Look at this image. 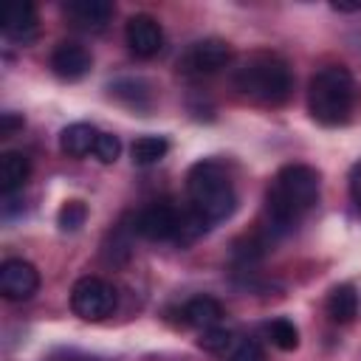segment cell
<instances>
[{"label": "cell", "mask_w": 361, "mask_h": 361, "mask_svg": "<svg viewBox=\"0 0 361 361\" xmlns=\"http://www.w3.org/2000/svg\"><path fill=\"white\" fill-rule=\"evenodd\" d=\"M90 65H93L90 51H87L85 45L73 42V39L59 42V45L54 48V54H51V68H54V73H56L59 79H65V82L82 79V76L90 71Z\"/></svg>", "instance_id": "cell-10"}, {"label": "cell", "mask_w": 361, "mask_h": 361, "mask_svg": "<svg viewBox=\"0 0 361 361\" xmlns=\"http://www.w3.org/2000/svg\"><path fill=\"white\" fill-rule=\"evenodd\" d=\"M118 152H121L118 135H113V133H99L96 147H93V155H96L102 164H113V161L118 158Z\"/></svg>", "instance_id": "cell-21"}, {"label": "cell", "mask_w": 361, "mask_h": 361, "mask_svg": "<svg viewBox=\"0 0 361 361\" xmlns=\"http://www.w3.org/2000/svg\"><path fill=\"white\" fill-rule=\"evenodd\" d=\"M124 39L138 59H152L164 48V28L149 14H133L124 25Z\"/></svg>", "instance_id": "cell-9"}, {"label": "cell", "mask_w": 361, "mask_h": 361, "mask_svg": "<svg viewBox=\"0 0 361 361\" xmlns=\"http://www.w3.org/2000/svg\"><path fill=\"white\" fill-rule=\"evenodd\" d=\"M85 220H87V206L82 200H65L56 214V223L62 231H76L85 226Z\"/></svg>", "instance_id": "cell-19"}, {"label": "cell", "mask_w": 361, "mask_h": 361, "mask_svg": "<svg viewBox=\"0 0 361 361\" xmlns=\"http://www.w3.org/2000/svg\"><path fill=\"white\" fill-rule=\"evenodd\" d=\"M186 192H189V209L206 226L231 217V212L237 209L234 183H231L228 172L223 169V164H217L212 158L197 161L189 169V175H186Z\"/></svg>", "instance_id": "cell-2"}, {"label": "cell", "mask_w": 361, "mask_h": 361, "mask_svg": "<svg viewBox=\"0 0 361 361\" xmlns=\"http://www.w3.org/2000/svg\"><path fill=\"white\" fill-rule=\"evenodd\" d=\"M28 175H31L28 155H23L17 149H8V152L0 155V192L3 195H11V192L23 189Z\"/></svg>", "instance_id": "cell-13"}, {"label": "cell", "mask_w": 361, "mask_h": 361, "mask_svg": "<svg viewBox=\"0 0 361 361\" xmlns=\"http://www.w3.org/2000/svg\"><path fill=\"white\" fill-rule=\"evenodd\" d=\"M39 288V271L20 257H11L0 265V293L8 302H25Z\"/></svg>", "instance_id": "cell-8"}, {"label": "cell", "mask_w": 361, "mask_h": 361, "mask_svg": "<svg viewBox=\"0 0 361 361\" xmlns=\"http://www.w3.org/2000/svg\"><path fill=\"white\" fill-rule=\"evenodd\" d=\"M319 200V172L307 164L282 166L265 189V212L274 228L296 226Z\"/></svg>", "instance_id": "cell-1"}, {"label": "cell", "mask_w": 361, "mask_h": 361, "mask_svg": "<svg viewBox=\"0 0 361 361\" xmlns=\"http://www.w3.org/2000/svg\"><path fill=\"white\" fill-rule=\"evenodd\" d=\"M51 361H56V358H51ZM62 361H96V358H85V355H68V358H62Z\"/></svg>", "instance_id": "cell-25"}, {"label": "cell", "mask_w": 361, "mask_h": 361, "mask_svg": "<svg viewBox=\"0 0 361 361\" xmlns=\"http://www.w3.org/2000/svg\"><path fill=\"white\" fill-rule=\"evenodd\" d=\"M25 118L20 113H0V138H11L17 130H23Z\"/></svg>", "instance_id": "cell-23"}, {"label": "cell", "mask_w": 361, "mask_h": 361, "mask_svg": "<svg viewBox=\"0 0 361 361\" xmlns=\"http://www.w3.org/2000/svg\"><path fill=\"white\" fill-rule=\"evenodd\" d=\"M355 102V79L344 65H327L313 73L307 85V110L313 121L338 127L350 118Z\"/></svg>", "instance_id": "cell-4"}, {"label": "cell", "mask_w": 361, "mask_h": 361, "mask_svg": "<svg viewBox=\"0 0 361 361\" xmlns=\"http://www.w3.org/2000/svg\"><path fill=\"white\" fill-rule=\"evenodd\" d=\"M350 195H353V203L358 206V212H361V161L353 166V172H350Z\"/></svg>", "instance_id": "cell-24"}, {"label": "cell", "mask_w": 361, "mask_h": 361, "mask_svg": "<svg viewBox=\"0 0 361 361\" xmlns=\"http://www.w3.org/2000/svg\"><path fill=\"white\" fill-rule=\"evenodd\" d=\"M71 310L85 322H102L116 310V288L102 276H82L71 288Z\"/></svg>", "instance_id": "cell-5"}, {"label": "cell", "mask_w": 361, "mask_h": 361, "mask_svg": "<svg viewBox=\"0 0 361 361\" xmlns=\"http://www.w3.org/2000/svg\"><path fill=\"white\" fill-rule=\"evenodd\" d=\"M96 138H99V130L87 121H76V124H68L59 135V149L71 158H85L87 152H93L96 147Z\"/></svg>", "instance_id": "cell-14"}, {"label": "cell", "mask_w": 361, "mask_h": 361, "mask_svg": "<svg viewBox=\"0 0 361 361\" xmlns=\"http://www.w3.org/2000/svg\"><path fill=\"white\" fill-rule=\"evenodd\" d=\"M234 51L226 39L220 37H206V39H197L186 48V54L178 59V71L183 73H195V76H203V73H217L220 68H226L231 62Z\"/></svg>", "instance_id": "cell-6"}, {"label": "cell", "mask_w": 361, "mask_h": 361, "mask_svg": "<svg viewBox=\"0 0 361 361\" xmlns=\"http://www.w3.org/2000/svg\"><path fill=\"white\" fill-rule=\"evenodd\" d=\"M3 34L14 42H28L37 34V8L28 0H14L8 3L3 14Z\"/></svg>", "instance_id": "cell-12"}, {"label": "cell", "mask_w": 361, "mask_h": 361, "mask_svg": "<svg viewBox=\"0 0 361 361\" xmlns=\"http://www.w3.org/2000/svg\"><path fill=\"white\" fill-rule=\"evenodd\" d=\"M228 341H231V333L226 327H209V330H200L197 347H203L206 353H223Z\"/></svg>", "instance_id": "cell-20"}, {"label": "cell", "mask_w": 361, "mask_h": 361, "mask_svg": "<svg viewBox=\"0 0 361 361\" xmlns=\"http://www.w3.org/2000/svg\"><path fill=\"white\" fill-rule=\"evenodd\" d=\"M265 333H268V338H271V344H274L276 350L290 353V350L299 347V330H296V324H293L290 319H285V316L271 319V322L265 324Z\"/></svg>", "instance_id": "cell-18"}, {"label": "cell", "mask_w": 361, "mask_h": 361, "mask_svg": "<svg viewBox=\"0 0 361 361\" xmlns=\"http://www.w3.org/2000/svg\"><path fill=\"white\" fill-rule=\"evenodd\" d=\"M169 149V141L161 138V135H141L133 141L130 147V155H133V164L138 166H149V164H158Z\"/></svg>", "instance_id": "cell-17"}, {"label": "cell", "mask_w": 361, "mask_h": 361, "mask_svg": "<svg viewBox=\"0 0 361 361\" xmlns=\"http://www.w3.org/2000/svg\"><path fill=\"white\" fill-rule=\"evenodd\" d=\"M358 313V293L353 285H336L327 296V316L336 324H350Z\"/></svg>", "instance_id": "cell-16"}, {"label": "cell", "mask_w": 361, "mask_h": 361, "mask_svg": "<svg viewBox=\"0 0 361 361\" xmlns=\"http://www.w3.org/2000/svg\"><path fill=\"white\" fill-rule=\"evenodd\" d=\"M228 361H265V353H262V347L257 341H243Z\"/></svg>", "instance_id": "cell-22"}, {"label": "cell", "mask_w": 361, "mask_h": 361, "mask_svg": "<svg viewBox=\"0 0 361 361\" xmlns=\"http://www.w3.org/2000/svg\"><path fill=\"white\" fill-rule=\"evenodd\" d=\"M234 87L257 104L276 107V104L288 102V96L293 90V76L282 56H276L271 51H257L237 68Z\"/></svg>", "instance_id": "cell-3"}, {"label": "cell", "mask_w": 361, "mask_h": 361, "mask_svg": "<svg viewBox=\"0 0 361 361\" xmlns=\"http://www.w3.org/2000/svg\"><path fill=\"white\" fill-rule=\"evenodd\" d=\"M180 217L183 212L172 203V200H155L147 209L138 212L135 217V231L152 243L161 240H178L180 234Z\"/></svg>", "instance_id": "cell-7"}, {"label": "cell", "mask_w": 361, "mask_h": 361, "mask_svg": "<svg viewBox=\"0 0 361 361\" xmlns=\"http://www.w3.org/2000/svg\"><path fill=\"white\" fill-rule=\"evenodd\" d=\"M220 319H223V305L214 296H195L183 305V322L189 327L209 330V327H217Z\"/></svg>", "instance_id": "cell-15"}, {"label": "cell", "mask_w": 361, "mask_h": 361, "mask_svg": "<svg viewBox=\"0 0 361 361\" xmlns=\"http://www.w3.org/2000/svg\"><path fill=\"white\" fill-rule=\"evenodd\" d=\"M65 14L73 20V25L85 31H102L107 20L113 17V3L110 0H68Z\"/></svg>", "instance_id": "cell-11"}]
</instances>
